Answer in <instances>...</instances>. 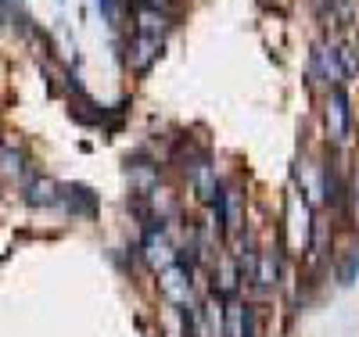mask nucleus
Wrapping results in <instances>:
<instances>
[{"instance_id": "obj_1", "label": "nucleus", "mask_w": 359, "mask_h": 337, "mask_svg": "<svg viewBox=\"0 0 359 337\" xmlns=\"http://www.w3.org/2000/svg\"><path fill=\"white\" fill-rule=\"evenodd\" d=\"M309 79L313 83H327V86H341L345 76H341V65H338V50L320 43L313 50V61H309Z\"/></svg>"}, {"instance_id": "obj_2", "label": "nucleus", "mask_w": 359, "mask_h": 337, "mask_svg": "<svg viewBox=\"0 0 359 337\" xmlns=\"http://www.w3.org/2000/svg\"><path fill=\"white\" fill-rule=\"evenodd\" d=\"M327 126H331V137H334V140H348V130H352V104H348L345 86H331V101H327Z\"/></svg>"}, {"instance_id": "obj_3", "label": "nucleus", "mask_w": 359, "mask_h": 337, "mask_svg": "<svg viewBox=\"0 0 359 337\" xmlns=\"http://www.w3.org/2000/svg\"><path fill=\"white\" fill-rule=\"evenodd\" d=\"M158 47H162V40L133 33V40H130V65L137 72H147V69H151V61L158 57Z\"/></svg>"}, {"instance_id": "obj_4", "label": "nucleus", "mask_w": 359, "mask_h": 337, "mask_svg": "<svg viewBox=\"0 0 359 337\" xmlns=\"http://www.w3.org/2000/svg\"><path fill=\"white\" fill-rule=\"evenodd\" d=\"M57 191H62L57 201H62L69 212H76V216H94V212H97V198L90 194L86 187H69V183H62Z\"/></svg>"}, {"instance_id": "obj_5", "label": "nucleus", "mask_w": 359, "mask_h": 337, "mask_svg": "<svg viewBox=\"0 0 359 337\" xmlns=\"http://www.w3.org/2000/svg\"><path fill=\"white\" fill-rule=\"evenodd\" d=\"M345 194H348V187H345L341 176H338V162H327L323 165V201L334 208V205L345 201Z\"/></svg>"}, {"instance_id": "obj_6", "label": "nucleus", "mask_w": 359, "mask_h": 337, "mask_svg": "<svg viewBox=\"0 0 359 337\" xmlns=\"http://www.w3.org/2000/svg\"><path fill=\"white\" fill-rule=\"evenodd\" d=\"M277 255L273 252H262V266H259V273H255V280L262 284V287H269V284H277Z\"/></svg>"}, {"instance_id": "obj_7", "label": "nucleus", "mask_w": 359, "mask_h": 337, "mask_svg": "<svg viewBox=\"0 0 359 337\" xmlns=\"http://www.w3.org/2000/svg\"><path fill=\"white\" fill-rule=\"evenodd\" d=\"M355 277H359V252H348L345 262L338 266V284L348 287V284H355Z\"/></svg>"}, {"instance_id": "obj_8", "label": "nucleus", "mask_w": 359, "mask_h": 337, "mask_svg": "<svg viewBox=\"0 0 359 337\" xmlns=\"http://www.w3.org/2000/svg\"><path fill=\"white\" fill-rule=\"evenodd\" d=\"M338 57H341L338 65H341V76H345V79L359 72V57H355V47H348V43H345V47H338Z\"/></svg>"}, {"instance_id": "obj_9", "label": "nucleus", "mask_w": 359, "mask_h": 337, "mask_svg": "<svg viewBox=\"0 0 359 337\" xmlns=\"http://www.w3.org/2000/svg\"><path fill=\"white\" fill-rule=\"evenodd\" d=\"M237 337H255V305H241V333Z\"/></svg>"}, {"instance_id": "obj_10", "label": "nucleus", "mask_w": 359, "mask_h": 337, "mask_svg": "<svg viewBox=\"0 0 359 337\" xmlns=\"http://www.w3.org/2000/svg\"><path fill=\"white\" fill-rule=\"evenodd\" d=\"M241 333V305H230V316H226V337Z\"/></svg>"}]
</instances>
